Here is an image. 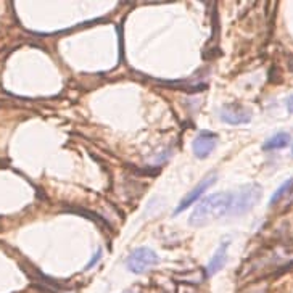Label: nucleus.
I'll return each mask as SVG.
<instances>
[{"mask_svg":"<svg viewBox=\"0 0 293 293\" xmlns=\"http://www.w3.org/2000/svg\"><path fill=\"white\" fill-rule=\"evenodd\" d=\"M216 179H218V176L216 174H211V176H208V178H204L200 184H198L195 189H193L192 192H189L187 195L182 198L180 200V203H179V206L176 208V213L174 214H179V213H182L184 209H187L190 206V204H193L197 200H200V197L203 195L204 192H206V189L208 187H211L214 182H216Z\"/></svg>","mask_w":293,"mask_h":293,"instance_id":"5","label":"nucleus"},{"mask_svg":"<svg viewBox=\"0 0 293 293\" xmlns=\"http://www.w3.org/2000/svg\"><path fill=\"white\" fill-rule=\"evenodd\" d=\"M287 107H289V110H290V113H293V95L287 100Z\"/></svg>","mask_w":293,"mask_h":293,"instance_id":"11","label":"nucleus"},{"mask_svg":"<svg viewBox=\"0 0 293 293\" xmlns=\"http://www.w3.org/2000/svg\"><path fill=\"white\" fill-rule=\"evenodd\" d=\"M216 143H218L216 134H213V132H202V134L197 135L192 142L193 153H195L197 158L203 159L216 148Z\"/></svg>","mask_w":293,"mask_h":293,"instance_id":"6","label":"nucleus"},{"mask_svg":"<svg viewBox=\"0 0 293 293\" xmlns=\"http://www.w3.org/2000/svg\"><path fill=\"white\" fill-rule=\"evenodd\" d=\"M230 206V192H218L209 197H204L193 209L189 223L197 227L211 223V221L229 214Z\"/></svg>","mask_w":293,"mask_h":293,"instance_id":"1","label":"nucleus"},{"mask_svg":"<svg viewBox=\"0 0 293 293\" xmlns=\"http://www.w3.org/2000/svg\"><path fill=\"white\" fill-rule=\"evenodd\" d=\"M290 143V135L287 132H279V134L272 135L270 139L264 143V150L269 152V150H280V148L287 147Z\"/></svg>","mask_w":293,"mask_h":293,"instance_id":"8","label":"nucleus"},{"mask_svg":"<svg viewBox=\"0 0 293 293\" xmlns=\"http://www.w3.org/2000/svg\"><path fill=\"white\" fill-rule=\"evenodd\" d=\"M251 110L242 107L239 103H229L221 110V119L227 124H247L251 119Z\"/></svg>","mask_w":293,"mask_h":293,"instance_id":"4","label":"nucleus"},{"mask_svg":"<svg viewBox=\"0 0 293 293\" xmlns=\"http://www.w3.org/2000/svg\"><path fill=\"white\" fill-rule=\"evenodd\" d=\"M158 261L159 259L157 253L150 250V248H137L126 259V268L134 274H142L153 268L155 264H158Z\"/></svg>","mask_w":293,"mask_h":293,"instance_id":"3","label":"nucleus"},{"mask_svg":"<svg viewBox=\"0 0 293 293\" xmlns=\"http://www.w3.org/2000/svg\"><path fill=\"white\" fill-rule=\"evenodd\" d=\"M293 185V179H289V180H285L284 184H282L277 190L274 192V195L270 197V202H269V206H272V204H275L279 200H280V197H284V193H287L290 190V187Z\"/></svg>","mask_w":293,"mask_h":293,"instance_id":"9","label":"nucleus"},{"mask_svg":"<svg viewBox=\"0 0 293 293\" xmlns=\"http://www.w3.org/2000/svg\"><path fill=\"white\" fill-rule=\"evenodd\" d=\"M229 240H225L224 243H221L219 248L214 253V256L209 259L208 266H206V274L208 275H214L219 269H223L225 264V259H227V248H229Z\"/></svg>","mask_w":293,"mask_h":293,"instance_id":"7","label":"nucleus"},{"mask_svg":"<svg viewBox=\"0 0 293 293\" xmlns=\"http://www.w3.org/2000/svg\"><path fill=\"white\" fill-rule=\"evenodd\" d=\"M100 256H102V251L98 250V251H97V255H95V258H92V261L89 263V266H87V269H90V268L93 266V264H95V263L98 261V259H100Z\"/></svg>","mask_w":293,"mask_h":293,"instance_id":"10","label":"nucleus"},{"mask_svg":"<svg viewBox=\"0 0 293 293\" xmlns=\"http://www.w3.org/2000/svg\"><path fill=\"white\" fill-rule=\"evenodd\" d=\"M261 195H263L261 185L258 184L243 185L239 190L230 192L229 214H232V216H240V214L250 211L258 203L259 198H261Z\"/></svg>","mask_w":293,"mask_h":293,"instance_id":"2","label":"nucleus"},{"mask_svg":"<svg viewBox=\"0 0 293 293\" xmlns=\"http://www.w3.org/2000/svg\"><path fill=\"white\" fill-rule=\"evenodd\" d=\"M292 153H293V148H292Z\"/></svg>","mask_w":293,"mask_h":293,"instance_id":"12","label":"nucleus"}]
</instances>
